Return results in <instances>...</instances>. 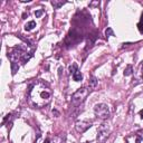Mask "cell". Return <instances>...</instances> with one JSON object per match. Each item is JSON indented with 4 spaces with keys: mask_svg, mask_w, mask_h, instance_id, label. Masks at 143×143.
Instances as JSON below:
<instances>
[{
    "mask_svg": "<svg viewBox=\"0 0 143 143\" xmlns=\"http://www.w3.org/2000/svg\"><path fill=\"white\" fill-rule=\"evenodd\" d=\"M108 133H110V126L106 123H103L101 126L98 128V134H97V140L100 142H103L105 139L108 136Z\"/></svg>",
    "mask_w": 143,
    "mask_h": 143,
    "instance_id": "5",
    "label": "cell"
},
{
    "mask_svg": "<svg viewBox=\"0 0 143 143\" xmlns=\"http://www.w3.org/2000/svg\"><path fill=\"white\" fill-rule=\"evenodd\" d=\"M94 113L98 119H102V120H105V119H107V117L110 116V110H108V106L104 103L96 104L95 107H94Z\"/></svg>",
    "mask_w": 143,
    "mask_h": 143,
    "instance_id": "3",
    "label": "cell"
},
{
    "mask_svg": "<svg viewBox=\"0 0 143 143\" xmlns=\"http://www.w3.org/2000/svg\"><path fill=\"white\" fill-rule=\"evenodd\" d=\"M140 116H141V119H143V110L140 111Z\"/></svg>",
    "mask_w": 143,
    "mask_h": 143,
    "instance_id": "22",
    "label": "cell"
},
{
    "mask_svg": "<svg viewBox=\"0 0 143 143\" xmlns=\"http://www.w3.org/2000/svg\"><path fill=\"white\" fill-rule=\"evenodd\" d=\"M44 14V11L43 10H37L36 12H35V16H36V18H39V17Z\"/></svg>",
    "mask_w": 143,
    "mask_h": 143,
    "instance_id": "19",
    "label": "cell"
},
{
    "mask_svg": "<svg viewBox=\"0 0 143 143\" xmlns=\"http://www.w3.org/2000/svg\"><path fill=\"white\" fill-rule=\"evenodd\" d=\"M138 28H139V31H140L141 34H143V14H142V16H141L140 23L138 24Z\"/></svg>",
    "mask_w": 143,
    "mask_h": 143,
    "instance_id": "15",
    "label": "cell"
},
{
    "mask_svg": "<svg viewBox=\"0 0 143 143\" xmlns=\"http://www.w3.org/2000/svg\"><path fill=\"white\" fill-rule=\"evenodd\" d=\"M72 76H73V79L75 82H81L83 79V75L81 74V72H79V70H76L73 75H72Z\"/></svg>",
    "mask_w": 143,
    "mask_h": 143,
    "instance_id": "10",
    "label": "cell"
},
{
    "mask_svg": "<svg viewBox=\"0 0 143 143\" xmlns=\"http://www.w3.org/2000/svg\"><path fill=\"white\" fill-rule=\"evenodd\" d=\"M32 56H34L32 52H30V53H26V54L24 55V57L21 58V60H20V62H21V64L25 65V64H26V63H27L29 59H30V58H31Z\"/></svg>",
    "mask_w": 143,
    "mask_h": 143,
    "instance_id": "9",
    "label": "cell"
},
{
    "mask_svg": "<svg viewBox=\"0 0 143 143\" xmlns=\"http://www.w3.org/2000/svg\"><path fill=\"white\" fill-rule=\"evenodd\" d=\"M90 84H91V87H95L96 85H97V79H96L94 76L91 78V82H90Z\"/></svg>",
    "mask_w": 143,
    "mask_h": 143,
    "instance_id": "18",
    "label": "cell"
},
{
    "mask_svg": "<svg viewBox=\"0 0 143 143\" xmlns=\"http://www.w3.org/2000/svg\"><path fill=\"white\" fill-rule=\"evenodd\" d=\"M53 92L47 83L43 81H37L30 86L29 90V98H30L34 106L44 107L52 101Z\"/></svg>",
    "mask_w": 143,
    "mask_h": 143,
    "instance_id": "1",
    "label": "cell"
},
{
    "mask_svg": "<svg viewBox=\"0 0 143 143\" xmlns=\"http://www.w3.org/2000/svg\"><path fill=\"white\" fill-rule=\"evenodd\" d=\"M135 81H138L136 83H141L143 82V62L141 63L140 67H139L138 69V73H136V79Z\"/></svg>",
    "mask_w": 143,
    "mask_h": 143,
    "instance_id": "8",
    "label": "cell"
},
{
    "mask_svg": "<svg viewBox=\"0 0 143 143\" xmlns=\"http://www.w3.org/2000/svg\"><path fill=\"white\" fill-rule=\"evenodd\" d=\"M91 126H92V123L91 122H87V121H77L76 124H75V129H76V131L78 133H84Z\"/></svg>",
    "mask_w": 143,
    "mask_h": 143,
    "instance_id": "6",
    "label": "cell"
},
{
    "mask_svg": "<svg viewBox=\"0 0 143 143\" xmlns=\"http://www.w3.org/2000/svg\"><path fill=\"white\" fill-rule=\"evenodd\" d=\"M133 74V67L131 65H128L126 68L124 69V76H130Z\"/></svg>",
    "mask_w": 143,
    "mask_h": 143,
    "instance_id": "13",
    "label": "cell"
},
{
    "mask_svg": "<svg viewBox=\"0 0 143 143\" xmlns=\"http://www.w3.org/2000/svg\"><path fill=\"white\" fill-rule=\"evenodd\" d=\"M19 69V64L16 62H12L11 63V70H12V74H16Z\"/></svg>",
    "mask_w": 143,
    "mask_h": 143,
    "instance_id": "14",
    "label": "cell"
},
{
    "mask_svg": "<svg viewBox=\"0 0 143 143\" xmlns=\"http://www.w3.org/2000/svg\"><path fill=\"white\" fill-rule=\"evenodd\" d=\"M36 27V23L34 21V20H31V21H29L26 26H25V29H26L27 31H30V30H32L34 28Z\"/></svg>",
    "mask_w": 143,
    "mask_h": 143,
    "instance_id": "12",
    "label": "cell"
},
{
    "mask_svg": "<svg viewBox=\"0 0 143 143\" xmlns=\"http://www.w3.org/2000/svg\"><path fill=\"white\" fill-rule=\"evenodd\" d=\"M90 92H91V90H88L86 87L78 88V90L73 94V96H72V105H73V106H78V105H81L84 101H85V98L87 97V95L90 94Z\"/></svg>",
    "mask_w": 143,
    "mask_h": 143,
    "instance_id": "2",
    "label": "cell"
},
{
    "mask_svg": "<svg viewBox=\"0 0 143 143\" xmlns=\"http://www.w3.org/2000/svg\"><path fill=\"white\" fill-rule=\"evenodd\" d=\"M26 17H28V14H26V12H25V14L23 15V19H26Z\"/></svg>",
    "mask_w": 143,
    "mask_h": 143,
    "instance_id": "20",
    "label": "cell"
},
{
    "mask_svg": "<svg viewBox=\"0 0 143 143\" xmlns=\"http://www.w3.org/2000/svg\"><path fill=\"white\" fill-rule=\"evenodd\" d=\"M85 143H90V142H85Z\"/></svg>",
    "mask_w": 143,
    "mask_h": 143,
    "instance_id": "24",
    "label": "cell"
},
{
    "mask_svg": "<svg viewBox=\"0 0 143 143\" xmlns=\"http://www.w3.org/2000/svg\"><path fill=\"white\" fill-rule=\"evenodd\" d=\"M44 143H50V141H49V139H46L45 140V142Z\"/></svg>",
    "mask_w": 143,
    "mask_h": 143,
    "instance_id": "23",
    "label": "cell"
},
{
    "mask_svg": "<svg viewBox=\"0 0 143 143\" xmlns=\"http://www.w3.org/2000/svg\"><path fill=\"white\" fill-rule=\"evenodd\" d=\"M141 142V136H138V139H136V143H140Z\"/></svg>",
    "mask_w": 143,
    "mask_h": 143,
    "instance_id": "21",
    "label": "cell"
},
{
    "mask_svg": "<svg viewBox=\"0 0 143 143\" xmlns=\"http://www.w3.org/2000/svg\"><path fill=\"white\" fill-rule=\"evenodd\" d=\"M105 35H106V37H110V36H114V31L112 30V28L108 27L106 30H105Z\"/></svg>",
    "mask_w": 143,
    "mask_h": 143,
    "instance_id": "17",
    "label": "cell"
},
{
    "mask_svg": "<svg viewBox=\"0 0 143 143\" xmlns=\"http://www.w3.org/2000/svg\"><path fill=\"white\" fill-rule=\"evenodd\" d=\"M76 70H78V67H77L76 64H73V65H72V66L69 67V72H70V74H72V75H73Z\"/></svg>",
    "mask_w": 143,
    "mask_h": 143,
    "instance_id": "16",
    "label": "cell"
},
{
    "mask_svg": "<svg viewBox=\"0 0 143 143\" xmlns=\"http://www.w3.org/2000/svg\"><path fill=\"white\" fill-rule=\"evenodd\" d=\"M65 142H66V134L65 133L58 134L53 140V143H65Z\"/></svg>",
    "mask_w": 143,
    "mask_h": 143,
    "instance_id": "7",
    "label": "cell"
},
{
    "mask_svg": "<svg viewBox=\"0 0 143 143\" xmlns=\"http://www.w3.org/2000/svg\"><path fill=\"white\" fill-rule=\"evenodd\" d=\"M26 54V52L23 49V48H20V47H15L14 49L11 50L10 53H8V58L12 62H18V60H21V58L24 57V55Z\"/></svg>",
    "mask_w": 143,
    "mask_h": 143,
    "instance_id": "4",
    "label": "cell"
},
{
    "mask_svg": "<svg viewBox=\"0 0 143 143\" xmlns=\"http://www.w3.org/2000/svg\"><path fill=\"white\" fill-rule=\"evenodd\" d=\"M66 1H57V0H53L52 1V5L53 7L55 8V9H59V8L63 6V5H65Z\"/></svg>",
    "mask_w": 143,
    "mask_h": 143,
    "instance_id": "11",
    "label": "cell"
}]
</instances>
